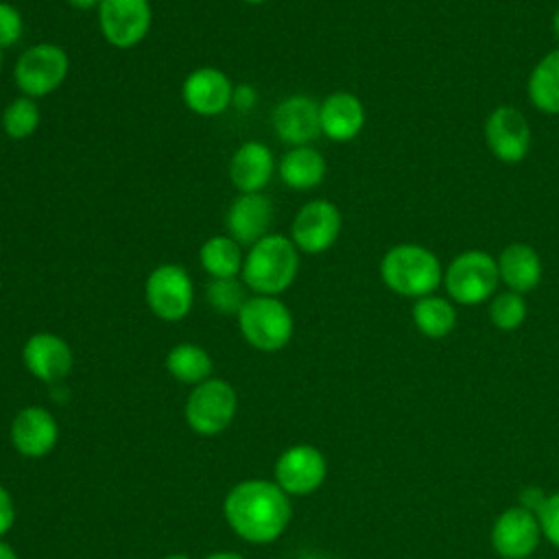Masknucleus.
I'll use <instances>...</instances> for the list:
<instances>
[{
  "mask_svg": "<svg viewBox=\"0 0 559 559\" xmlns=\"http://www.w3.org/2000/svg\"><path fill=\"white\" fill-rule=\"evenodd\" d=\"M485 140L500 162L515 164L526 157L531 146L528 120L520 109L500 105L485 120Z\"/></svg>",
  "mask_w": 559,
  "mask_h": 559,
  "instance_id": "obj_17",
  "label": "nucleus"
},
{
  "mask_svg": "<svg viewBox=\"0 0 559 559\" xmlns=\"http://www.w3.org/2000/svg\"><path fill=\"white\" fill-rule=\"evenodd\" d=\"M223 515L240 539L255 546L273 544L290 524V496L275 480L247 478L227 491Z\"/></svg>",
  "mask_w": 559,
  "mask_h": 559,
  "instance_id": "obj_1",
  "label": "nucleus"
},
{
  "mask_svg": "<svg viewBox=\"0 0 559 559\" xmlns=\"http://www.w3.org/2000/svg\"><path fill=\"white\" fill-rule=\"evenodd\" d=\"M341 227V210L328 199H312L297 210L290 223V240L299 253L317 255L338 240Z\"/></svg>",
  "mask_w": 559,
  "mask_h": 559,
  "instance_id": "obj_10",
  "label": "nucleus"
},
{
  "mask_svg": "<svg viewBox=\"0 0 559 559\" xmlns=\"http://www.w3.org/2000/svg\"><path fill=\"white\" fill-rule=\"evenodd\" d=\"M144 301L159 321L177 323L194 306V282L181 264L162 262L146 275Z\"/></svg>",
  "mask_w": 559,
  "mask_h": 559,
  "instance_id": "obj_6",
  "label": "nucleus"
},
{
  "mask_svg": "<svg viewBox=\"0 0 559 559\" xmlns=\"http://www.w3.org/2000/svg\"><path fill=\"white\" fill-rule=\"evenodd\" d=\"M498 262L500 280L513 293H528L542 280V260L537 251L524 242H513L502 249Z\"/></svg>",
  "mask_w": 559,
  "mask_h": 559,
  "instance_id": "obj_22",
  "label": "nucleus"
},
{
  "mask_svg": "<svg viewBox=\"0 0 559 559\" xmlns=\"http://www.w3.org/2000/svg\"><path fill=\"white\" fill-rule=\"evenodd\" d=\"M271 127L286 146H308L321 135L319 103L306 94H290L275 105Z\"/></svg>",
  "mask_w": 559,
  "mask_h": 559,
  "instance_id": "obj_13",
  "label": "nucleus"
},
{
  "mask_svg": "<svg viewBox=\"0 0 559 559\" xmlns=\"http://www.w3.org/2000/svg\"><path fill=\"white\" fill-rule=\"evenodd\" d=\"M552 31H555V37L559 39V9H557L555 15H552Z\"/></svg>",
  "mask_w": 559,
  "mask_h": 559,
  "instance_id": "obj_38",
  "label": "nucleus"
},
{
  "mask_svg": "<svg viewBox=\"0 0 559 559\" xmlns=\"http://www.w3.org/2000/svg\"><path fill=\"white\" fill-rule=\"evenodd\" d=\"M26 31L22 11L7 0H0V48H13L22 41Z\"/></svg>",
  "mask_w": 559,
  "mask_h": 559,
  "instance_id": "obj_30",
  "label": "nucleus"
},
{
  "mask_svg": "<svg viewBox=\"0 0 559 559\" xmlns=\"http://www.w3.org/2000/svg\"><path fill=\"white\" fill-rule=\"evenodd\" d=\"M380 277L402 297H426L441 282V264L432 251L419 245H395L380 262Z\"/></svg>",
  "mask_w": 559,
  "mask_h": 559,
  "instance_id": "obj_3",
  "label": "nucleus"
},
{
  "mask_svg": "<svg viewBox=\"0 0 559 559\" xmlns=\"http://www.w3.org/2000/svg\"><path fill=\"white\" fill-rule=\"evenodd\" d=\"M489 317L491 323L502 332L518 330L526 319V301L520 293H502L489 304Z\"/></svg>",
  "mask_w": 559,
  "mask_h": 559,
  "instance_id": "obj_29",
  "label": "nucleus"
},
{
  "mask_svg": "<svg viewBox=\"0 0 559 559\" xmlns=\"http://www.w3.org/2000/svg\"><path fill=\"white\" fill-rule=\"evenodd\" d=\"M203 559H245V557L240 552H234V550H216V552H210Z\"/></svg>",
  "mask_w": 559,
  "mask_h": 559,
  "instance_id": "obj_36",
  "label": "nucleus"
},
{
  "mask_svg": "<svg viewBox=\"0 0 559 559\" xmlns=\"http://www.w3.org/2000/svg\"><path fill=\"white\" fill-rule=\"evenodd\" d=\"M273 201L266 192H238L225 212V231L238 245L251 247L271 234Z\"/></svg>",
  "mask_w": 559,
  "mask_h": 559,
  "instance_id": "obj_15",
  "label": "nucleus"
},
{
  "mask_svg": "<svg viewBox=\"0 0 559 559\" xmlns=\"http://www.w3.org/2000/svg\"><path fill=\"white\" fill-rule=\"evenodd\" d=\"M234 81L216 66H201L188 72L181 83L183 105L203 118H214L231 107Z\"/></svg>",
  "mask_w": 559,
  "mask_h": 559,
  "instance_id": "obj_12",
  "label": "nucleus"
},
{
  "mask_svg": "<svg viewBox=\"0 0 559 559\" xmlns=\"http://www.w3.org/2000/svg\"><path fill=\"white\" fill-rule=\"evenodd\" d=\"M39 124H41V109L37 100L22 94L9 100L0 116V127L4 135L11 140H26L35 135Z\"/></svg>",
  "mask_w": 559,
  "mask_h": 559,
  "instance_id": "obj_27",
  "label": "nucleus"
},
{
  "mask_svg": "<svg viewBox=\"0 0 559 559\" xmlns=\"http://www.w3.org/2000/svg\"><path fill=\"white\" fill-rule=\"evenodd\" d=\"M22 362L39 382H61L74 367V354L68 341L55 332H35L22 345Z\"/></svg>",
  "mask_w": 559,
  "mask_h": 559,
  "instance_id": "obj_14",
  "label": "nucleus"
},
{
  "mask_svg": "<svg viewBox=\"0 0 559 559\" xmlns=\"http://www.w3.org/2000/svg\"><path fill=\"white\" fill-rule=\"evenodd\" d=\"M365 105L352 92H332L319 103L321 135L332 142H349L365 127Z\"/></svg>",
  "mask_w": 559,
  "mask_h": 559,
  "instance_id": "obj_20",
  "label": "nucleus"
},
{
  "mask_svg": "<svg viewBox=\"0 0 559 559\" xmlns=\"http://www.w3.org/2000/svg\"><path fill=\"white\" fill-rule=\"evenodd\" d=\"M299 273V249L290 236L271 231L247 247L240 280L253 295L280 297Z\"/></svg>",
  "mask_w": 559,
  "mask_h": 559,
  "instance_id": "obj_2",
  "label": "nucleus"
},
{
  "mask_svg": "<svg viewBox=\"0 0 559 559\" xmlns=\"http://www.w3.org/2000/svg\"><path fill=\"white\" fill-rule=\"evenodd\" d=\"M2 52H4V50L0 48V72H2V63H4V55H2Z\"/></svg>",
  "mask_w": 559,
  "mask_h": 559,
  "instance_id": "obj_41",
  "label": "nucleus"
},
{
  "mask_svg": "<svg viewBox=\"0 0 559 559\" xmlns=\"http://www.w3.org/2000/svg\"><path fill=\"white\" fill-rule=\"evenodd\" d=\"M247 299V286L240 277L210 280L205 286V301L218 314H238Z\"/></svg>",
  "mask_w": 559,
  "mask_h": 559,
  "instance_id": "obj_28",
  "label": "nucleus"
},
{
  "mask_svg": "<svg viewBox=\"0 0 559 559\" xmlns=\"http://www.w3.org/2000/svg\"><path fill=\"white\" fill-rule=\"evenodd\" d=\"M413 323L428 338H443L456 325L454 306L437 295L419 297L413 306Z\"/></svg>",
  "mask_w": 559,
  "mask_h": 559,
  "instance_id": "obj_26",
  "label": "nucleus"
},
{
  "mask_svg": "<svg viewBox=\"0 0 559 559\" xmlns=\"http://www.w3.org/2000/svg\"><path fill=\"white\" fill-rule=\"evenodd\" d=\"M542 526L537 513L524 507H511L502 511L491 528L493 550L502 559H526L539 546Z\"/></svg>",
  "mask_w": 559,
  "mask_h": 559,
  "instance_id": "obj_16",
  "label": "nucleus"
},
{
  "mask_svg": "<svg viewBox=\"0 0 559 559\" xmlns=\"http://www.w3.org/2000/svg\"><path fill=\"white\" fill-rule=\"evenodd\" d=\"M236 319L242 338L258 352H280L293 338V312L280 297L251 295Z\"/></svg>",
  "mask_w": 559,
  "mask_h": 559,
  "instance_id": "obj_4",
  "label": "nucleus"
},
{
  "mask_svg": "<svg viewBox=\"0 0 559 559\" xmlns=\"http://www.w3.org/2000/svg\"><path fill=\"white\" fill-rule=\"evenodd\" d=\"M0 559H20V557H17V552H15L13 546H9L7 542L0 539Z\"/></svg>",
  "mask_w": 559,
  "mask_h": 559,
  "instance_id": "obj_37",
  "label": "nucleus"
},
{
  "mask_svg": "<svg viewBox=\"0 0 559 559\" xmlns=\"http://www.w3.org/2000/svg\"><path fill=\"white\" fill-rule=\"evenodd\" d=\"M166 371L181 384H201L212 378L214 360L205 347L197 343H177L166 354Z\"/></svg>",
  "mask_w": 559,
  "mask_h": 559,
  "instance_id": "obj_24",
  "label": "nucleus"
},
{
  "mask_svg": "<svg viewBox=\"0 0 559 559\" xmlns=\"http://www.w3.org/2000/svg\"><path fill=\"white\" fill-rule=\"evenodd\" d=\"M531 103L544 114H559V48L548 52L528 76Z\"/></svg>",
  "mask_w": 559,
  "mask_h": 559,
  "instance_id": "obj_25",
  "label": "nucleus"
},
{
  "mask_svg": "<svg viewBox=\"0 0 559 559\" xmlns=\"http://www.w3.org/2000/svg\"><path fill=\"white\" fill-rule=\"evenodd\" d=\"M242 2H245V4H253V7H255V4H264V2H269V0H242Z\"/></svg>",
  "mask_w": 559,
  "mask_h": 559,
  "instance_id": "obj_40",
  "label": "nucleus"
},
{
  "mask_svg": "<svg viewBox=\"0 0 559 559\" xmlns=\"http://www.w3.org/2000/svg\"><path fill=\"white\" fill-rule=\"evenodd\" d=\"M96 15L103 39L118 50L140 46L153 26L151 0H103Z\"/></svg>",
  "mask_w": 559,
  "mask_h": 559,
  "instance_id": "obj_9",
  "label": "nucleus"
},
{
  "mask_svg": "<svg viewBox=\"0 0 559 559\" xmlns=\"http://www.w3.org/2000/svg\"><path fill=\"white\" fill-rule=\"evenodd\" d=\"M498 280V262L480 249L459 253L443 275L448 295L461 306H474L489 299Z\"/></svg>",
  "mask_w": 559,
  "mask_h": 559,
  "instance_id": "obj_8",
  "label": "nucleus"
},
{
  "mask_svg": "<svg viewBox=\"0 0 559 559\" xmlns=\"http://www.w3.org/2000/svg\"><path fill=\"white\" fill-rule=\"evenodd\" d=\"M236 411V389L223 378H207L205 382L192 386L183 406V417L190 430L197 435L214 437L234 421Z\"/></svg>",
  "mask_w": 559,
  "mask_h": 559,
  "instance_id": "obj_7",
  "label": "nucleus"
},
{
  "mask_svg": "<svg viewBox=\"0 0 559 559\" xmlns=\"http://www.w3.org/2000/svg\"><path fill=\"white\" fill-rule=\"evenodd\" d=\"M13 522H15L13 496L9 493V489L4 485H0V537L11 531Z\"/></svg>",
  "mask_w": 559,
  "mask_h": 559,
  "instance_id": "obj_33",
  "label": "nucleus"
},
{
  "mask_svg": "<svg viewBox=\"0 0 559 559\" xmlns=\"http://www.w3.org/2000/svg\"><path fill=\"white\" fill-rule=\"evenodd\" d=\"M328 173V164L321 151L314 146H290L277 162L280 181L297 192L314 190Z\"/></svg>",
  "mask_w": 559,
  "mask_h": 559,
  "instance_id": "obj_21",
  "label": "nucleus"
},
{
  "mask_svg": "<svg viewBox=\"0 0 559 559\" xmlns=\"http://www.w3.org/2000/svg\"><path fill=\"white\" fill-rule=\"evenodd\" d=\"M245 262L242 245H238L231 236L218 234L203 240L199 247V264L207 273L210 280H227L240 277Z\"/></svg>",
  "mask_w": 559,
  "mask_h": 559,
  "instance_id": "obj_23",
  "label": "nucleus"
},
{
  "mask_svg": "<svg viewBox=\"0 0 559 559\" xmlns=\"http://www.w3.org/2000/svg\"><path fill=\"white\" fill-rule=\"evenodd\" d=\"M68 7L76 9V11H92V9H98V4L103 0H66Z\"/></svg>",
  "mask_w": 559,
  "mask_h": 559,
  "instance_id": "obj_35",
  "label": "nucleus"
},
{
  "mask_svg": "<svg viewBox=\"0 0 559 559\" xmlns=\"http://www.w3.org/2000/svg\"><path fill=\"white\" fill-rule=\"evenodd\" d=\"M70 72L66 48L55 41H39L20 52L13 66V81L22 96L46 98L57 92Z\"/></svg>",
  "mask_w": 559,
  "mask_h": 559,
  "instance_id": "obj_5",
  "label": "nucleus"
},
{
  "mask_svg": "<svg viewBox=\"0 0 559 559\" xmlns=\"http://www.w3.org/2000/svg\"><path fill=\"white\" fill-rule=\"evenodd\" d=\"M544 500H546V496H544L542 489H537V487H526V489H522V493H520V507H524V509H528V511H533V513L539 511V507L544 504Z\"/></svg>",
  "mask_w": 559,
  "mask_h": 559,
  "instance_id": "obj_34",
  "label": "nucleus"
},
{
  "mask_svg": "<svg viewBox=\"0 0 559 559\" xmlns=\"http://www.w3.org/2000/svg\"><path fill=\"white\" fill-rule=\"evenodd\" d=\"M277 173V162L269 144L260 140L242 142L229 157L227 175L238 192H264Z\"/></svg>",
  "mask_w": 559,
  "mask_h": 559,
  "instance_id": "obj_19",
  "label": "nucleus"
},
{
  "mask_svg": "<svg viewBox=\"0 0 559 559\" xmlns=\"http://www.w3.org/2000/svg\"><path fill=\"white\" fill-rule=\"evenodd\" d=\"M537 520L542 526V535L559 548V491L546 496L544 504L537 511Z\"/></svg>",
  "mask_w": 559,
  "mask_h": 559,
  "instance_id": "obj_31",
  "label": "nucleus"
},
{
  "mask_svg": "<svg viewBox=\"0 0 559 559\" xmlns=\"http://www.w3.org/2000/svg\"><path fill=\"white\" fill-rule=\"evenodd\" d=\"M273 476L280 489L288 496H310L323 485L328 476V461L319 448L310 443H295L277 456Z\"/></svg>",
  "mask_w": 559,
  "mask_h": 559,
  "instance_id": "obj_11",
  "label": "nucleus"
},
{
  "mask_svg": "<svg viewBox=\"0 0 559 559\" xmlns=\"http://www.w3.org/2000/svg\"><path fill=\"white\" fill-rule=\"evenodd\" d=\"M258 103V90L251 83H236L234 85V96H231V107L238 111H249Z\"/></svg>",
  "mask_w": 559,
  "mask_h": 559,
  "instance_id": "obj_32",
  "label": "nucleus"
},
{
  "mask_svg": "<svg viewBox=\"0 0 559 559\" xmlns=\"http://www.w3.org/2000/svg\"><path fill=\"white\" fill-rule=\"evenodd\" d=\"M9 437L13 448L26 459H44L59 441V424L44 406H24L15 413Z\"/></svg>",
  "mask_w": 559,
  "mask_h": 559,
  "instance_id": "obj_18",
  "label": "nucleus"
},
{
  "mask_svg": "<svg viewBox=\"0 0 559 559\" xmlns=\"http://www.w3.org/2000/svg\"><path fill=\"white\" fill-rule=\"evenodd\" d=\"M162 559H190V557L183 555V552H170V555H166V557H162Z\"/></svg>",
  "mask_w": 559,
  "mask_h": 559,
  "instance_id": "obj_39",
  "label": "nucleus"
}]
</instances>
